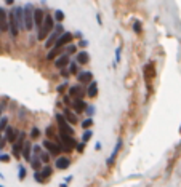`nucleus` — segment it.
Masks as SVG:
<instances>
[{
	"label": "nucleus",
	"mask_w": 181,
	"mask_h": 187,
	"mask_svg": "<svg viewBox=\"0 0 181 187\" xmlns=\"http://www.w3.org/2000/svg\"><path fill=\"white\" fill-rule=\"evenodd\" d=\"M53 21H55V18H51V14H47V16H45L43 26L40 27V30L37 32V38H39V40H47L48 37H50L51 30H55Z\"/></svg>",
	"instance_id": "nucleus-1"
},
{
	"label": "nucleus",
	"mask_w": 181,
	"mask_h": 187,
	"mask_svg": "<svg viewBox=\"0 0 181 187\" xmlns=\"http://www.w3.org/2000/svg\"><path fill=\"white\" fill-rule=\"evenodd\" d=\"M60 139H61V149L64 150V152H71L74 147H77V142H76V139L71 136V134H68V133H60Z\"/></svg>",
	"instance_id": "nucleus-2"
},
{
	"label": "nucleus",
	"mask_w": 181,
	"mask_h": 187,
	"mask_svg": "<svg viewBox=\"0 0 181 187\" xmlns=\"http://www.w3.org/2000/svg\"><path fill=\"white\" fill-rule=\"evenodd\" d=\"M24 8V27L26 30H32L34 29V8L31 3H27Z\"/></svg>",
	"instance_id": "nucleus-3"
},
{
	"label": "nucleus",
	"mask_w": 181,
	"mask_h": 187,
	"mask_svg": "<svg viewBox=\"0 0 181 187\" xmlns=\"http://www.w3.org/2000/svg\"><path fill=\"white\" fill-rule=\"evenodd\" d=\"M56 121H58V126H60V133H68V134H74V129L69 125V121L64 118L63 113H56Z\"/></svg>",
	"instance_id": "nucleus-4"
},
{
	"label": "nucleus",
	"mask_w": 181,
	"mask_h": 187,
	"mask_svg": "<svg viewBox=\"0 0 181 187\" xmlns=\"http://www.w3.org/2000/svg\"><path fill=\"white\" fill-rule=\"evenodd\" d=\"M63 34H64L63 27H61V26H56V27H55V30L50 34V37H48V38L45 40V46H47V48H51V45H55L56 42H58V38H60Z\"/></svg>",
	"instance_id": "nucleus-5"
},
{
	"label": "nucleus",
	"mask_w": 181,
	"mask_h": 187,
	"mask_svg": "<svg viewBox=\"0 0 181 187\" xmlns=\"http://www.w3.org/2000/svg\"><path fill=\"white\" fill-rule=\"evenodd\" d=\"M43 147H45V149H47V152L50 153V155H53V157L60 155V153L63 152L61 145H60L58 142H53V141H50V139L43 141Z\"/></svg>",
	"instance_id": "nucleus-6"
},
{
	"label": "nucleus",
	"mask_w": 181,
	"mask_h": 187,
	"mask_svg": "<svg viewBox=\"0 0 181 187\" xmlns=\"http://www.w3.org/2000/svg\"><path fill=\"white\" fill-rule=\"evenodd\" d=\"M8 30L11 32V35L16 37L19 32V26H18V21H16V14H14V10H11L10 13H8Z\"/></svg>",
	"instance_id": "nucleus-7"
},
{
	"label": "nucleus",
	"mask_w": 181,
	"mask_h": 187,
	"mask_svg": "<svg viewBox=\"0 0 181 187\" xmlns=\"http://www.w3.org/2000/svg\"><path fill=\"white\" fill-rule=\"evenodd\" d=\"M45 13L42 8H34V26L37 27V32L40 30V27L43 26V21H45Z\"/></svg>",
	"instance_id": "nucleus-8"
},
{
	"label": "nucleus",
	"mask_w": 181,
	"mask_h": 187,
	"mask_svg": "<svg viewBox=\"0 0 181 187\" xmlns=\"http://www.w3.org/2000/svg\"><path fill=\"white\" fill-rule=\"evenodd\" d=\"M19 133H21V131H18V129H14V128H11V126H8V128L5 129V139H6L8 142L14 144L16 141H18V137H19Z\"/></svg>",
	"instance_id": "nucleus-9"
},
{
	"label": "nucleus",
	"mask_w": 181,
	"mask_h": 187,
	"mask_svg": "<svg viewBox=\"0 0 181 187\" xmlns=\"http://www.w3.org/2000/svg\"><path fill=\"white\" fill-rule=\"evenodd\" d=\"M72 34L71 32H64V34L58 38V42L55 43V48H63L64 45H71V40H72Z\"/></svg>",
	"instance_id": "nucleus-10"
},
{
	"label": "nucleus",
	"mask_w": 181,
	"mask_h": 187,
	"mask_svg": "<svg viewBox=\"0 0 181 187\" xmlns=\"http://www.w3.org/2000/svg\"><path fill=\"white\" fill-rule=\"evenodd\" d=\"M8 29V14L3 8H0V32H6Z\"/></svg>",
	"instance_id": "nucleus-11"
},
{
	"label": "nucleus",
	"mask_w": 181,
	"mask_h": 187,
	"mask_svg": "<svg viewBox=\"0 0 181 187\" xmlns=\"http://www.w3.org/2000/svg\"><path fill=\"white\" fill-rule=\"evenodd\" d=\"M13 10H14L16 21H18L19 29H26V27H24V8L23 6H16V8H13Z\"/></svg>",
	"instance_id": "nucleus-12"
},
{
	"label": "nucleus",
	"mask_w": 181,
	"mask_h": 187,
	"mask_svg": "<svg viewBox=\"0 0 181 187\" xmlns=\"http://www.w3.org/2000/svg\"><path fill=\"white\" fill-rule=\"evenodd\" d=\"M32 149H34V145H32L29 141L24 142V147H23V153H21V155H23V158L26 160V161H31V160H32V155H31V153H32Z\"/></svg>",
	"instance_id": "nucleus-13"
},
{
	"label": "nucleus",
	"mask_w": 181,
	"mask_h": 187,
	"mask_svg": "<svg viewBox=\"0 0 181 187\" xmlns=\"http://www.w3.org/2000/svg\"><path fill=\"white\" fill-rule=\"evenodd\" d=\"M77 80L80 83H92L93 82V75H92V72L90 70H84V72H80V74L77 75Z\"/></svg>",
	"instance_id": "nucleus-14"
},
{
	"label": "nucleus",
	"mask_w": 181,
	"mask_h": 187,
	"mask_svg": "<svg viewBox=\"0 0 181 187\" xmlns=\"http://www.w3.org/2000/svg\"><path fill=\"white\" fill-rule=\"evenodd\" d=\"M71 165V160L68 157H58L55 161V168L56 169H66V168H69Z\"/></svg>",
	"instance_id": "nucleus-15"
},
{
	"label": "nucleus",
	"mask_w": 181,
	"mask_h": 187,
	"mask_svg": "<svg viewBox=\"0 0 181 187\" xmlns=\"http://www.w3.org/2000/svg\"><path fill=\"white\" fill-rule=\"evenodd\" d=\"M69 64H71V59H69L68 54H61L60 58L55 61V66L58 69H66V66H69Z\"/></svg>",
	"instance_id": "nucleus-16"
},
{
	"label": "nucleus",
	"mask_w": 181,
	"mask_h": 187,
	"mask_svg": "<svg viewBox=\"0 0 181 187\" xmlns=\"http://www.w3.org/2000/svg\"><path fill=\"white\" fill-rule=\"evenodd\" d=\"M72 107H74V110H76V113H82V112H85V110H87L88 105L85 104L84 99H74Z\"/></svg>",
	"instance_id": "nucleus-17"
},
{
	"label": "nucleus",
	"mask_w": 181,
	"mask_h": 187,
	"mask_svg": "<svg viewBox=\"0 0 181 187\" xmlns=\"http://www.w3.org/2000/svg\"><path fill=\"white\" fill-rule=\"evenodd\" d=\"M63 115H64V118L68 120L69 123H77V113H74L71 109H64Z\"/></svg>",
	"instance_id": "nucleus-18"
},
{
	"label": "nucleus",
	"mask_w": 181,
	"mask_h": 187,
	"mask_svg": "<svg viewBox=\"0 0 181 187\" xmlns=\"http://www.w3.org/2000/svg\"><path fill=\"white\" fill-rule=\"evenodd\" d=\"M120 147H122V139H119V141H117V145L114 147V150H112V153H111V157L108 158V165H109V166L114 163V160H116V157H117V153H119Z\"/></svg>",
	"instance_id": "nucleus-19"
},
{
	"label": "nucleus",
	"mask_w": 181,
	"mask_h": 187,
	"mask_svg": "<svg viewBox=\"0 0 181 187\" xmlns=\"http://www.w3.org/2000/svg\"><path fill=\"white\" fill-rule=\"evenodd\" d=\"M152 77H154V66L149 62V64H146L144 66V78L147 80V82H151Z\"/></svg>",
	"instance_id": "nucleus-20"
},
{
	"label": "nucleus",
	"mask_w": 181,
	"mask_h": 187,
	"mask_svg": "<svg viewBox=\"0 0 181 187\" xmlns=\"http://www.w3.org/2000/svg\"><path fill=\"white\" fill-rule=\"evenodd\" d=\"M87 94H88L90 97H96V94H98V83L95 82V80L88 85V88H87Z\"/></svg>",
	"instance_id": "nucleus-21"
},
{
	"label": "nucleus",
	"mask_w": 181,
	"mask_h": 187,
	"mask_svg": "<svg viewBox=\"0 0 181 187\" xmlns=\"http://www.w3.org/2000/svg\"><path fill=\"white\" fill-rule=\"evenodd\" d=\"M51 174H53V169H51L50 165H45L42 169H40V176H42V179H43V181H47Z\"/></svg>",
	"instance_id": "nucleus-22"
},
{
	"label": "nucleus",
	"mask_w": 181,
	"mask_h": 187,
	"mask_svg": "<svg viewBox=\"0 0 181 187\" xmlns=\"http://www.w3.org/2000/svg\"><path fill=\"white\" fill-rule=\"evenodd\" d=\"M90 61V54L87 53V51H80L79 54H77V62L79 64H87Z\"/></svg>",
	"instance_id": "nucleus-23"
},
{
	"label": "nucleus",
	"mask_w": 181,
	"mask_h": 187,
	"mask_svg": "<svg viewBox=\"0 0 181 187\" xmlns=\"http://www.w3.org/2000/svg\"><path fill=\"white\" fill-rule=\"evenodd\" d=\"M31 166L35 169V171H40L43 166H42V160H40L39 157H32V160H31Z\"/></svg>",
	"instance_id": "nucleus-24"
},
{
	"label": "nucleus",
	"mask_w": 181,
	"mask_h": 187,
	"mask_svg": "<svg viewBox=\"0 0 181 187\" xmlns=\"http://www.w3.org/2000/svg\"><path fill=\"white\" fill-rule=\"evenodd\" d=\"M79 66H80V64H79L77 61H71V64H69V74H76V75H79V74H80Z\"/></svg>",
	"instance_id": "nucleus-25"
},
{
	"label": "nucleus",
	"mask_w": 181,
	"mask_h": 187,
	"mask_svg": "<svg viewBox=\"0 0 181 187\" xmlns=\"http://www.w3.org/2000/svg\"><path fill=\"white\" fill-rule=\"evenodd\" d=\"M69 94H71V96H77L76 99H82V88H80L79 85H77V86H71Z\"/></svg>",
	"instance_id": "nucleus-26"
},
{
	"label": "nucleus",
	"mask_w": 181,
	"mask_h": 187,
	"mask_svg": "<svg viewBox=\"0 0 181 187\" xmlns=\"http://www.w3.org/2000/svg\"><path fill=\"white\" fill-rule=\"evenodd\" d=\"M56 56H58V58L61 56V48H55V46H53V50L47 54V59H50V61H51V59L56 58Z\"/></svg>",
	"instance_id": "nucleus-27"
},
{
	"label": "nucleus",
	"mask_w": 181,
	"mask_h": 187,
	"mask_svg": "<svg viewBox=\"0 0 181 187\" xmlns=\"http://www.w3.org/2000/svg\"><path fill=\"white\" fill-rule=\"evenodd\" d=\"M50 153H48V152H42V153H40V155H39V158L40 160H42V163H45V165H48V161H50Z\"/></svg>",
	"instance_id": "nucleus-28"
},
{
	"label": "nucleus",
	"mask_w": 181,
	"mask_h": 187,
	"mask_svg": "<svg viewBox=\"0 0 181 187\" xmlns=\"http://www.w3.org/2000/svg\"><path fill=\"white\" fill-rule=\"evenodd\" d=\"M92 136H93V131L92 129H87V131L84 133V136H82V142H88L90 139H92Z\"/></svg>",
	"instance_id": "nucleus-29"
},
{
	"label": "nucleus",
	"mask_w": 181,
	"mask_h": 187,
	"mask_svg": "<svg viewBox=\"0 0 181 187\" xmlns=\"http://www.w3.org/2000/svg\"><path fill=\"white\" fill-rule=\"evenodd\" d=\"M53 18H55V21L61 22V21H64V13H63L61 10H56V11H55V14H53Z\"/></svg>",
	"instance_id": "nucleus-30"
},
{
	"label": "nucleus",
	"mask_w": 181,
	"mask_h": 187,
	"mask_svg": "<svg viewBox=\"0 0 181 187\" xmlns=\"http://www.w3.org/2000/svg\"><path fill=\"white\" fill-rule=\"evenodd\" d=\"M18 169H19V171H18V177H19V181H24V179H26V168H24V166L21 165Z\"/></svg>",
	"instance_id": "nucleus-31"
},
{
	"label": "nucleus",
	"mask_w": 181,
	"mask_h": 187,
	"mask_svg": "<svg viewBox=\"0 0 181 187\" xmlns=\"http://www.w3.org/2000/svg\"><path fill=\"white\" fill-rule=\"evenodd\" d=\"M39 136H40V129L37 126H34L31 129V137H32V139H39Z\"/></svg>",
	"instance_id": "nucleus-32"
},
{
	"label": "nucleus",
	"mask_w": 181,
	"mask_h": 187,
	"mask_svg": "<svg viewBox=\"0 0 181 187\" xmlns=\"http://www.w3.org/2000/svg\"><path fill=\"white\" fill-rule=\"evenodd\" d=\"M8 128V118L6 117H2L0 118V131H3V129Z\"/></svg>",
	"instance_id": "nucleus-33"
},
{
	"label": "nucleus",
	"mask_w": 181,
	"mask_h": 187,
	"mask_svg": "<svg viewBox=\"0 0 181 187\" xmlns=\"http://www.w3.org/2000/svg\"><path fill=\"white\" fill-rule=\"evenodd\" d=\"M92 125H93V118H87V120L82 121V128H85V129H88Z\"/></svg>",
	"instance_id": "nucleus-34"
},
{
	"label": "nucleus",
	"mask_w": 181,
	"mask_h": 187,
	"mask_svg": "<svg viewBox=\"0 0 181 187\" xmlns=\"http://www.w3.org/2000/svg\"><path fill=\"white\" fill-rule=\"evenodd\" d=\"M133 30H135V34H141V22L139 21L133 22Z\"/></svg>",
	"instance_id": "nucleus-35"
},
{
	"label": "nucleus",
	"mask_w": 181,
	"mask_h": 187,
	"mask_svg": "<svg viewBox=\"0 0 181 187\" xmlns=\"http://www.w3.org/2000/svg\"><path fill=\"white\" fill-rule=\"evenodd\" d=\"M34 179H35L39 184H45V181L42 179V176H40V171H35V173H34Z\"/></svg>",
	"instance_id": "nucleus-36"
},
{
	"label": "nucleus",
	"mask_w": 181,
	"mask_h": 187,
	"mask_svg": "<svg viewBox=\"0 0 181 187\" xmlns=\"http://www.w3.org/2000/svg\"><path fill=\"white\" fill-rule=\"evenodd\" d=\"M87 113H88V118H92V115L95 113V105H88L87 107V110H85Z\"/></svg>",
	"instance_id": "nucleus-37"
},
{
	"label": "nucleus",
	"mask_w": 181,
	"mask_h": 187,
	"mask_svg": "<svg viewBox=\"0 0 181 187\" xmlns=\"http://www.w3.org/2000/svg\"><path fill=\"white\" fill-rule=\"evenodd\" d=\"M0 161L8 163V161H10V155H6V153H0Z\"/></svg>",
	"instance_id": "nucleus-38"
},
{
	"label": "nucleus",
	"mask_w": 181,
	"mask_h": 187,
	"mask_svg": "<svg viewBox=\"0 0 181 187\" xmlns=\"http://www.w3.org/2000/svg\"><path fill=\"white\" fill-rule=\"evenodd\" d=\"M74 51H76V45H68V50H66V54H72Z\"/></svg>",
	"instance_id": "nucleus-39"
},
{
	"label": "nucleus",
	"mask_w": 181,
	"mask_h": 187,
	"mask_svg": "<svg viewBox=\"0 0 181 187\" xmlns=\"http://www.w3.org/2000/svg\"><path fill=\"white\" fill-rule=\"evenodd\" d=\"M77 46H80V48H85V46H88V42H87V40H84V38H82L80 42H79V45H77Z\"/></svg>",
	"instance_id": "nucleus-40"
},
{
	"label": "nucleus",
	"mask_w": 181,
	"mask_h": 187,
	"mask_svg": "<svg viewBox=\"0 0 181 187\" xmlns=\"http://www.w3.org/2000/svg\"><path fill=\"white\" fill-rule=\"evenodd\" d=\"M47 136H48V137H53V128H51V126L47 128Z\"/></svg>",
	"instance_id": "nucleus-41"
},
{
	"label": "nucleus",
	"mask_w": 181,
	"mask_h": 187,
	"mask_svg": "<svg viewBox=\"0 0 181 187\" xmlns=\"http://www.w3.org/2000/svg\"><path fill=\"white\" fill-rule=\"evenodd\" d=\"M66 86H68V83H63V85H60V86H58V93H63V90H64Z\"/></svg>",
	"instance_id": "nucleus-42"
},
{
	"label": "nucleus",
	"mask_w": 181,
	"mask_h": 187,
	"mask_svg": "<svg viewBox=\"0 0 181 187\" xmlns=\"http://www.w3.org/2000/svg\"><path fill=\"white\" fill-rule=\"evenodd\" d=\"M84 147H85V142H80V144L77 145V150H79V152H82V150H84Z\"/></svg>",
	"instance_id": "nucleus-43"
},
{
	"label": "nucleus",
	"mask_w": 181,
	"mask_h": 187,
	"mask_svg": "<svg viewBox=\"0 0 181 187\" xmlns=\"http://www.w3.org/2000/svg\"><path fill=\"white\" fill-rule=\"evenodd\" d=\"M61 75H63V77H68V75H69V70H66V69H61Z\"/></svg>",
	"instance_id": "nucleus-44"
},
{
	"label": "nucleus",
	"mask_w": 181,
	"mask_h": 187,
	"mask_svg": "<svg viewBox=\"0 0 181 187\" xmlns=\"http://www.w3.org/2000/svg\"><path fill=\"white\" fill-rule=\"evenodd\" d=\"M13 2H14V0H5L6 5H13Z\"/></svg>",
	"instance_id": "nucleus-45"
},
{
	"label": "nucleus",
	"mask_w": 181,
	"mask_h": 187,
	"mask_svg": "<svg viewBox=\"0 0 181 187\" xmlns=\"http://www.w3.org/2000/svg\"><path fill=\"white\" fill-rule=\"evenodd\" d=\"M2 112H3V107H2V105H0V115H2Z\"/></svg>",
	"instance_id": "nucleus-46"
},
{
	"label": "nucleus",
	"mask_w": 181,
	"mask_h": 187,
	"mask_svg": "<svg viewBox=\"0 0 181 187\" xmlns=\"http://www.w3.org/2000/svg\"><path fill=\"white\" fill-rule=\"evenodd\" d=\"M60 187H68V184H61Z\"/></svg>",
	"instance_id": "nucleus-47"
}]
</instances>
